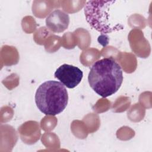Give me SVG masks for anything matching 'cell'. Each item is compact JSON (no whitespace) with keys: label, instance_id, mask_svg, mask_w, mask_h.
<instances>
[{"label":"cell","instance_id":"cell-3","mask_svg":"<svg viewBox=\"0 0 152 152\" xmlns=\"http://www.w3.org/2000/svg\"><path fill=\"white\" fill-rule=\"evenodd\" d=\"M68 92L61 82L49 80L42 83L36 90L35 102L37 107L46 115H56L66 107Z\"/></svg>","mask_w":152,"mask_h":152},{"label":"cell","instance_id":"cell-4","mask_svg":"<svg viewBox=\"0 0 152 152\" xmlns=\"http://www.w3.org/2000/svg\"><path fill=\"white\" fill-rule=\"evenodd\" d=\"M54 76L67 88H73L81 82L83 73L78 67L65 64L56 70Z\"/></svg>","mask_w":152,"mask_h":152},{"label":"cell","instance_id":"cell-5","mask_svg":"<svg viewBox=\"0 0 152 152\" xmlns=\"http://www.w3.org/2000/svg\"><path fill=\"white\" fill-rule=\"evenodd\" d=\"M69 24L68 14L61 10H55L49 14L46 19V25L54 33H61L65 30Z\"/></svg>","mask_w":152,"mask_h":152},{"label":"cell","instance_id":"cell-1","mask_svg":"<svg viewBox=\"0 0 152 152\" xmlns=\"http://www.w3.org/2000/svg\"><path fill=\"white\" fill-rule=\"evenodd\" d=\"M88 81L91 88L97 94L103 97L110 96L122 85L123 74L121 67L112 58L98 60L90 68Z\"/></svg>","mask_w":152,"mask_h":152},{"label":"cell","instance_id":"cell-2","mask_svg":"<svg viewBox=\"0 0 152 152\" xmlns=\"http://www.w3.org/2000/svg\"><path fill=\"white\" fill-rule=\"evenodd\" d=\"M117 1H89L84 7L86 19L90 26L101 33H110L124 28L114 15Z\"/></svg>","mask_w":152,"mask_h":152}]
</instances>
